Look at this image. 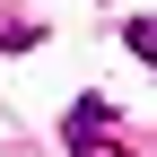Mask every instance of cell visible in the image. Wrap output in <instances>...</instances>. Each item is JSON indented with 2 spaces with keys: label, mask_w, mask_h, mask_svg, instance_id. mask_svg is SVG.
Segmentation results:
<instances>
[{
  "label": "cell",
  "mask_w": 157,
  "mask_h": 157,
  "mask_svg": "<svg viewBox=\"0 0 157 157\" xmlns=\"http://www.w3.org/2000/svg\"><path fill=\"white\" fill-rule=\"evenodd\" d=\"M105 131H113V105H105V96H78L70 122H61V140H70V148H87V140H105Z\"/></svg>",
  "instance_id": "cell-1"
},
{
  "label": "cell",
  "mask_w": 157,
  "mask_h": 157,
  "mask_svg": "<svg viewBox=\"0 0 157 157\" xmlns=\"http://www.w3.org/2000/svg\"><path fill=\"white\" fill-rule=\"evenodd\" d=\"M122 44L140 52V61H157V26H148V17H131V26H122Z\"/></svg>",
  "instance_id": "cell-2"
}]
</instances>
